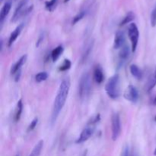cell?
I'll return each mask as SVG.
<instances>
[{"label":"cell","mask_w":156,"mask_h":156,"mask_svg":"<svg viewBox=\"0 0 156 156\" xmlns=\"http://www.w3.org/2000/svg\"><path fill=\"white\" fill-rule=\"evenodd\" d=\"M38 120L37 118H35L32 120V122L30 123V124L28 126V128H27V132H30V131H32L35 127H36L37 124Z\"/></svg>","instance_id":"26"},{"label":"cell","mask_w":156,"mask_h":156,"mask_svg":"<svg viewBox=\"0 0 156 156\" xmlns=\"http://www.w3.org/2000/svg\"><path fill=\"white\" fill-rule=\"evenodd\" d=\"M155 85H156V69H155V73H154L153 76L151 77V79H149V83H148V85H147V91H150L151 90L153 89L154 87H155Z\"/></svg>","instance_id":"20"},{"label":"cell","mask_w":156,"mask_h":156,"mask_svg":"<svg viewBox=\"0 0 156 156\" xmlns=\"http://www.w3.org/2000/svg\"><path fill=\"white\" fill-rule=\"evenodd\" d=\"M125 43V35L123 31H117L115 34L114 42V49H121L123 47V44Z\"/></svg>","instance_id":"9"},{"label":"cell","mask_w":156,"mask_h":156,"mask_svg":"<svg viewBox=\"0 0 156 156\" xmlns=\"http://www.w3.org/2000/svg\"><path fill=\"white\" fill-rule=\"evenodd\" d=\"M70 67H71V62L69 59H65L63 63L59 67V70L60 71H66V70L69 69Z\"/></svg>","instance_id":"24"},{"label":"cell","mask_w":156,"mask_h":156,"mask_svg":"<svg viewBox=\"0 0 156 156\" xmlns=\"http://www.w3.org/2000/svg\"><path fill=\"white\" fill-rule=\"evenodd\" d=\"M27 0H22V1L20 2V3L18 4V5L17 6L16 9H15V12H14L13 16H12V22H15L21 15H24V12H25L26 10L25 6L26 4H27Z\"/></svg>","instance_id":"8"},{"label":"cell","mask_w":156,"mask_h":156,"mask_svg":"<svg viewBox=\"0 0 156 156\" xmlns=\"http://www.w3.org/2000/svg\"><path fill=\"white\" fill-rule=\"evenodd\" d=\"M111 129H112V140L116 141L119 138L121 132L120 118L117 113H114L111 117Z\"/></svg>","instance_id":"5"},{"label":"cell","mask_w":156,"mask_h":156,"mask_svg":"<svg viewBox=\"0 0 156 156\" xmlns=\"http://www.w3.org/2000/svg\"><path fill=\"white\" fill-rule=\"evenodd\" d=\"M69 1H70V0H64V2L66 3V2H68Z\"/></svg>","instance_id":"28"},{"label":"cell","mask_w":156,"mask_h":156,"mask_svg":"<svg viewBox=\"0 0 156 156\" xmlns=\"http://www.w3.org/2000/svg\"><path fill=\"white\" fill-rule=\"evenodd\" d=\"M129 47L127 45L123 46L120 52V59L121 61H126L129 56Z\"/></svg>","instance_id":"16"},{"label":"cell","mask_w":156,"mask_h":156,"mask_svg":"<svg viewBox=\"0 0 156 156\" xmlns=\"http://www.w3.org/2000/svg\"><path fill=\"white\" fill-rule=\"evenodd\" d=\"M151 24L152 27H155L156 25V6L152 10V15H151Z\"/></svg>","instance_id":"25"},{"label":"cell","mask_w":156,"mask_h":156,"mask_svg":"<svg viewBox=\"0 0 156 156\" xmlns=\"http://www.w3.org/2000/svg\"><path fill=\"white\" fill-rule=\"evenodd\" d=\"M26 59H27V56L24 55V56H21L13 66H12V69H11V73L12 74H15V73H18V71L21 70V66L24 64V62H26Z\"/></svg>","instance_id":"11"},{"label":"cell","mask_w":156,"mask_h":156,"mask_svg":"<svg viewBox=\"0 0 156 156\" xmlns=\"http://www.w3.org/2000/svg\"><path fill=\"white\" fill-rule=\"evenodd\" d=\"M134 18H135V15H134L133 12H129V13L126 14V15L124 17L123 21L120 22V26H123L125 25V24H128V23L131 22Z\"/></svg>","instance_id":"19"},{"label":"cell","mask_w":156,"mask_h":156,"mask_svg":"<svg viewBox=\"0 0 156 156\" xmlns=\"http://www.w3.org/2000/svg\"><path fill=\"white\" fill-rule=\"evenodd\" d=\"M23 26H24V24H23L18 25V27L15 29V30H14V31L11 34L10 37H9V43H8V44H9V47H11V46L13 44V43L16 41L17 38L18 37V36H19L20 34H21V30H22Z\"/></svg>","instance_id":"10"},{"label":"cell","mask_w":156,"mask_h":156,"mask_svg":"<svg viewBox=\"0 0 156 156\" xmlns=\"http://www.w3.org/2000/svg\"><path fill=\"white\" fill-rule=\"evenodd\" d=\"M121 156H129V151L128 146H126V147L123 149Z\"/></svg>","instance_id":"27"},{"label":"cell","mask_w":156,"mask_h":156,"mask_svg":"<svg viewBox=\"0 0 156 156\" xmlns=\"http://www.w3.org/2000/svg\"><path fill=\"white\" fill-rule=\"evenodd\" d=\"M123 96L126 100L132 102V103H136L139 99V93L136 88L131 85L126 88Z\"/></svg>","instance_id":"7"},{"label":"cell","mask_w":156,"mask_h":156,"mask_svg":"<svg viewBox=\"0 0 156 156\" xmlns=\"http://www.w3.org/2000/svg\"><path fill=\"white\" fill-rule=\"evenodd\" d=\"M97 121H98V117H96L93 121L90 122V123H88V126H87L86 127L84 128V129L82 131L79 137L76 140V143H77V144H80V143H84V142L87 141V140H88V139L92 136L93 133H94V123H96Z\"/></svg>","instance_id":"4"},{"label":"cell","mask_w":156,"mask_h":156,"mask_svg":"<svg viewBox=\"0 0 156 156\" xmlns=\"http://www.w3.org/2000/svg\"><path fill=\"white\" fill-rule=\"evenodd\" d=\"M43 146H44V141H43V140H41V141L38 142V143L35 145L33 150L31 151V152H30L29 156H40L41 153V151H42Z\"/></svg>","instance_id":"15"},{"label":"cell","mask_w":156,"mask_h":156,"mask_svg":"<svg viewBox=\"0 0 156 156\" xmlns=\"http://www.w3.org/2000/svg\"><path fill=\"white\" fill-rule=\"evenodd\" d=\"M154 104H155V105H156V97H155V100H154Z\"/></svg>","instance_id":"29"},{"label":"cell","mask_w":156,"mask_h":156,"mask_svg":"<svg viewBox=\"0 0 156 156\" xmlns=\"http://www.w3.org/2000/svg\"><path fill=\"white\" fill-rule=\"evenodd\" d=\"M91 89V76L88 73H85L81 76L79 85V96L82 99H85L89 96Z\"/></svg>","instance_id":"3"},{"label":"cell","mask_w":156,"mask_h":156,"mask_svg":"<svg viewBox=\"0 0 156 156\" xmlns=\"http://www.w3.org/2000/svg\"><path fill=\"white\" fill-rule=\"evenodd\" d=\"M94 79L98 84H101L104 80V74L102 69L100 66H97L94 70Z\"/></svg>","instance_id":"13"},{"label":"cell","mask_w":156,"mask_h":156,"mask_svg":"<svg viewBox=\"0 0 156 156\" xmlns=\"http://www.w3.org/2000/svg\"><path fill=\"white\" fill-rule=\"evenodd\" d=\"M56 4H57V0H50V2H47L45 4L46 9L50 12H53L56 8Z\"/></svg>","instance_id":"22"},{"label":"cell","mask_w":156,"mask_h":156,"mask_svg":"<svg viewBox=\"0 0 156 156\" xmlns=\"http://www.w3.org/2000/svg\"><path fill=\"white\" fill-rule=\"evenodd\" d=\"M129 70H130L131 74H132V76L134 78H136L138 80L142 79V77H143V73H142V71L140 70V69L136 65H131Z\"/></svg>","instance_id":"14"},{"label":"cell","mask_w":156,"mask_h":156,"mask_svg":"<svg viewBox=\"0 0 156 156\" xmlns=\"http://www.w3.org/2000/svg\"><path fill=\"white\" fill-rule=\"evenodd\" d=\"M154 155H156V149H155V152H154Z\"/></svg>","instance_id":"30"},{"label":"cell","mask_w":156,"mask_h":156,"mask_svg":"<svg viewBox=\"0 0 156 156\" xmlns=\"http://www.w3.org/2000/svg\"><path fill=\"white\" fill-rule=\"evenodd\" d=\"M22 110H23L22 101L19 100L18 102V105H17V110H16V113H15V120L16 122L18 121V120H20V118H21Z\"/></svg>","instance_id":"18"},{"label":"cell","mask_w":156,"mask_h":156,"mask_svg":"<svg viewBox=\"0 0 156 156\" xmlns=\"http://www.w3.org/2000/svg\"><path fill=\"white\" fill-rule=\"evenodd\" d=\"M120 77L118 74H115L110 78L105 85V91L108 97L112 99H117L120 96Z\"/></svg>","instance_id":"2"},{"label":"cell","mask_w":156,"mask_h":156,"mask_svg":"<svg viewBox=\"0 0 156 156\" xmlns=\"http://www.w3.org/2000/svg\"><path fill=\"white\" fill-rule=\"evenodd\" d=\"M85 15H86V12H85V11H81L79 13H78L77 15L74 17L73 21V24H76V23H78L79 21H81V20L85 16Z\"/></svg>","instance_id":"23"},{"label":"cell","mask_w":156,"mask_h":156,"mask_svg":"<svg viewBox=\"0 0 156 156\" xmlns=\"http://www.w3.org/2000/svg\"><path fill=\"white\" fill-rule=\"evenodd\" d=\"M62 51H63V47H62V46H58L57 47H56V48L52 51L51 56L53 62H56V61L59 59V57L61 56V54H62Z\"/></svg>","instance_id":"17"},{"label":"cell","mask_w":156,"mask_h":156,"mask_svg":"<svg viewBox=\"0 0 156 156\" xmlns=\"http://www.w3.org/2000/svg\"><path fill=\"white\" fill-rule=\"evenodd\" d=\"M70 88V80L69 78H66L61 82L60 85L58 89L57 94L55 98L54 103H53V111H52V122L54 123L57 119L59 113L62 111V108L65 105L67 97H68L69 92Z\"/></svg>","instance_id":"1"},{"label":"cell","mask_w":156,"mask_h":156,"mask_svg":"<svg viewBox=\"0 0 156 156\" xmlns=\"http://www.w3.org/2000/svg\"><path fill=\"white\" fill-rule=\"evenodd\" d=\"M128 35H129V37L130 39L131 44H132V51L135 52L136 50L137 44H138L139 37H140L138 27L135 23H131L129 25Z\"/></svg>","instance_id":"6"},{"label":"cell","mask_w":156,"mask_h":156,"mask_svg":"<svg viewBox=\"0 0 156 156\" xmlns=\"http://www.w3.org/2000/svg\"><path fill=\"white\" fill-rule=\"evenodd\" d=\"M47 78H48V74L46 72H41V73H37L35 76L37 82H44V81L47 80Z\"/></svg>","instance_id":"21"},{"label":"cell","mask_w":156,"mask_h":156,"mask_svg":"<svg viewBox=\"0 0 156 156\" xmlns=\"http://www.w3.org/2000/svg\"><path fill=\"white\" fill-rule=\"evenodd\" d=\"M11 8H12V5H11L10 2L5 3L4 5L2 8L1 12H0V22H1L2 24V22L4 21L6 16L9 15V12L11 10Z\"/></svg>","instance_id":"12"},{"label":"cell","mask_w":156,"mask_h":156,"mask_svg":"<svg viewBox=\"0 0 156 156\" xmlns=\"http://www.w3.org/2000/svg\"><path fill=\"white\" fill-rule=\"evenodd\" d=\"M155 120H156V117H155Z\"/></svg>","instance_id":"31"}]
</instances>
